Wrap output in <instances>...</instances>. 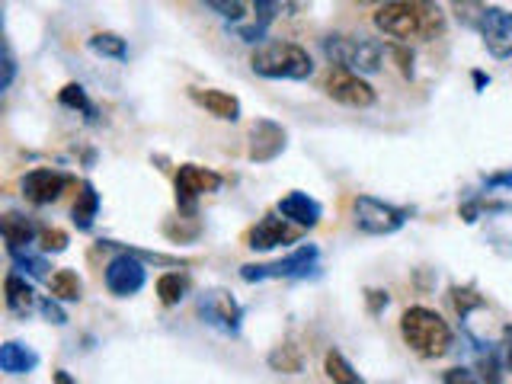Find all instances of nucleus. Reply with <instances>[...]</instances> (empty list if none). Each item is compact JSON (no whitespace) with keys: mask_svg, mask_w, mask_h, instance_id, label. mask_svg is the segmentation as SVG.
Returning <instances> with one entry per match:
<instances>
[{"mask_svg":"<svg viewBox=\"0 0 512 384\" xmlns=\"http://www.w3.org/2000/svg\"><path fill=\"white\" fill-rule=\"evenodd\" d=\"M442 384H480V381L474 378V372H468V368H448Z\"/></svg>","mask_w":512,"mask_h":384,"instance_id":"72a5a7b5","label":"nucleus"},{"mask_svg":"<svg viewBox=\"0 0 512 384\" xmlns=\"http://www.w3.org/2000/svg\"><path fill=\"white\" fill-rule=\"evenodd\" d=\"M0 234H4V244H7V253H20V250H29V244L36 240L42 231L36 228V221L26 218V215H16V212H7L0 218Z\"/></svg>","mask_w":512,"mask_h":384,"instance_id":"f3484780","label":"nucleus"},{"mask_svg":"<svg viewBox=\"0 0 512 384\" xmlns=\"http://www.w3.org/2000/svg\"><path fill=\"white\" fill-rule=\"evenodd\" d=\"M324 93L330 96V100L352 106V109H368V106H375V100H378V93H375L372 84H368V80H362L359 74H352V71H343V68H330L327 71Z\"/></svg>","mask_w":512,"mask_h":384,"instance_id":"9b49d317","label":"nucleus"},{"mask_svg":"<svg viewBox=\"0 0 512 384\" xmlns=\"http://www.w3.org/2000/svg\"><path fill=\"white\" fill-rule=\"evenodd\" d=\"M13 256V266L20 276H29V279H48V263L45 256H36L29 250H20V253H10Z\"/></svg>","mask_w":512,"mask_h":384,"instance_id":"cd10ccee","label":"nucleus"},{"mask_svg":"<svg viewBox=\"0 0 512 384\" xmlns=\"http://www.w3.org/2000/svg\"><path fill=\"white\" fill-rule=\"evenodd\" d=\"M13 77H16V58L10 52V42L4 39V77H0V90H7L13 84Z\"/></svg>","mask_w":512,"mask_h":384,"instance_id":"473e14b6","label":"nucleus"},{"mask_svg":"<svg viewBox=\"0 0 512 384\" xmlns=\"http://www.w3.org/2000/svg\"><path fill=\"white\" fill-rule=\"evenodd\" d=\"M221 173H215L212 167H199V164H183L176 170V208L186 218H196L199 212V199L212 196V192L221 189Z\"/></svg>","mask_w":512,"mask_h":384,"instance_id":"6e6552de","label":"nucleus"},{"mask_svg":"<svg viewBox=\"0 0 512 384\" xmlns=\"http://www.w3.org/2000/svg\"><path fill=\"white\" fill-rule=\"evenodd\" d=\"M20 186H23V196L32 205H52V202L61 199V192L71 186V176L58 173V170H48V167H39V170H29Z\"/></svg>","mask_w":512,"mask_h":384,"instance_id":"ddd939ff","label":"nucleus"},{"mask_svg":"<svg viewBox=\"0 0 512 384\" xmlns=\"http://www.w3.org/2000/svg\"><path fill=\"white\" fill-rule=\"evenodd\" d=\"M391 55L397 58V64H400V71H404L407 77H413V55L407 52V48H400V45H394V48H391Z\"/></svg>","mask_w":512,"mask_h":384,"instance_id":"e433bc0d","label":"nucleus"},{"mask_svg":"<svg viewBox=\"0 0 512 384\" xmlns=\"http://www.w3.org/2000/svg\"><path fill=\"white\" fill-rule=\"evenodd\" d=\"M279 215L298 224V228H317L320 218H324V205L311 199L308 192H288L285 199H279Z\"/></svg>","mask_w":512,"mask_h":384,"instance_id":"2eb2a0df","label":"nucleus"},{"mask_svg":"<svg viewBox=\"0 0 512 384\" xmlns=\"http://www.w3.org/2000/svg\"><path fill=\"white\" fill-rule=\"evenodd\" d=\"M324 55L330 68H343L352 74H375L384 64V48L365 36H327Z\"/></svg>","mask_w":512,"mask_h":384,"instance_id":"20e7f679","label":"nucleus"},{"mask_svg":"<svg viewBox=\"0 0 512 384\" xmlns=\"http://www.w3.org/2000/svg\"><path fill=\"white\" fill-rule=\"evenodd\" d=\"M58 103H61V106H68V109L84 112L87 122H93V119H96V109H93V103H90L87 90L80 87V84H68V87H61V93H58Z\"/></svg>","mask_w":512,"mask_h":384,"instance_id":"bb28decb","label":"nucleus"},{"mask_svg":"<svg viewBox=\"0 0 512 384\" xmlns=\"http://www.w3.org/2000/svg\"><path fill=\"white\" fill-rule=\"evenodd\" d=\"M288 144V135L279 122L272 119H256L250 125V144H247V157L253 164H269V160H276Z\"/></svg>","mask_w":512,"mask_h":384,"instance_id":"f8f14e48","label":"nucleus"},{"mask_svg":"<svg viewBox=\"0 0 512 384\" xmlns=\"http://www.w3.org/2000/svg\"><path fill=\"white\" fill-rule=\"evenodd\" d=\"M487 189H512V170H500V173H490L484 180Z\"/></svg>","mask_w":512,"mask_h":384,"instance_id":"c9c22d12","label":"nucleus"},{"mask_svg":"<svg viewBox=\"0 0 512 384\" xmlns=\"http://www.w3.org/2000/svg\"><path fill=\"white\" fill-rule=\"evenodd\" d=\"M103 282L109 288V295L116 298H132L138 295L144 282H148V266H144L132 250H122L116 253L112 260L106 263V272H103Z\"/></svg>","mask_w":512,"mask_h":384,"instance_id":"9d476101","label":"nucleus"},{"mask_svg":"<svg viewBox=\"0 0 512 384\" xmlns=\"http://www.w3.org/2000/svg\"><path fill=\"white\" fill-rule=\"evenodd\" d=\"M365 301H368V311L378 314V311L388 308L391 295H388V292H378V288H368V292H365Z\"/></svg>","mask_w":512,"mask_h":384,"instance_id":"f704fd0d","label":"nucleus"},{"mask_svg":"<svg viewBox=\"0 0 512 384\" xmlns=\"http://www.w3.org/2000/svg\"><path fill=\"white\" fill-rule=\"evenodd\" d=\"M36 365H39V352L29 349L26 343L7 340L0 346V368H4L7 375H29V372H36Z\"/></svg>","mask_w":512,"mask_h":384,"instance_id":"a211bd4d","label":"nucleus"},{"mask_svg":"<svg viewBox=\"0 0 512 384\" xmlns=\"http://www.w3.org/2000/svg\"><path fill=\"white\" fill-rule=\"evenodd\" d=\"M71 215H74V228L77 231H93L96 215H100V192H96V186L90 180L80 183V192H77V202L71 208Z\"/></svg>","mask_w":512,"mask_h":384,"instance_id":"6ab92c4d","label":"nucleus"},{"mask_svg":"<svg viewBox=\"0 0 512 384\" xmlns=\"http://www.w3.org/2000/svg\"><path fill=\"white\" fill-rule=\"evenodd\" d=\"M4 292H7V311L16 314V317H26L32 308H36V292H32V285L26 282V276L20 272H10L4 279Z\"/></svg>","mask_w":512,"mask_h":384,"instance_id":"aec40b11","label":"nucleus"},{"mask_svg":"<svg viewBox=\"0 0 512 384\" xmlns=\"http://www.w3.org/2000/svg\"><path fill=\"white\" fill-rule=\"evenodd\" d=\"M452 301H455V311L461 314V317H468L474 308H480V304H484V298H480L474 288L468 285V288H452Z\"/></svg>","mask_w":512,"mask_h":384,"instance_id":"c85d7f7f","label":"nucleus"},{"mask_svg":"<svg viewBox=\"0 0 512 384\" xmlns=\"http://www.w3.org/2000/svg\"><path fill=\"white\" fill-rule=\"evenodd\" d=\"M48 292L55 301H80L84 298V279L77 276L74 269H58L52 279H48Z\"/></svg>","mask_w":512,"mask_h":384,"instance_id":"412c9836","label":"nucleus"},{"mask_svg":"<svg viewBox=\"0 0 512 384\" xmlns=\"http://www.w3.org/2000/svg\"><path fill=\"white\" fill-rule=\"evenodd\" d=\"M320 250L314 244H298L285 260L276 263H247L240 266V279L244 282H266V279H308V272L317 269Z\"/></svg>","mask_w":512,"mask_h":384,"instance_id":"39448f33","label":"nucleus"},{"mask_svg":"<svg viewBox=\"0 0 512 384\" xmlns=\"http://www.w3.org/2000/svg\"><path fill=\"white\" fill-rule=\"evenodd\" d=\"M288 244H298V231L288 224L282 215H266L256 221V228H250L247 234V247L250 250H276V247H288Z\"/></svg>","mask_w":512,"mask_h":384,"instance_id":"4468645a","label":"nucleus"},{"mask_svg":"<svg viewBox=\"0 0 512 384\" xmlns=\"http://www.w3.org/2000/svg\"><path fill=\"white\" fill-rule=\"evenodd\" d=\"M192 103L202 106L208 116H215L221 122H237L240 119V100L234 93H224V90H212V87H192L189 90Z\"/></svg>","mask_w":512,"mask_h":384,"instance_id":"dca6fc26","label":"nucleus"},{"mask_svg":"<svg viewBox=\"0 0 512 384\" xmlns=\"http://www.w3.org/2000/svg\"><path fill=\"white\" fill-rule=\"evenodd\" d=\"M352 212H356V228L362 234H372V237H388L394 231H400L407 224L410 212L400 205H391L384 199L375 196H359L352 202Z\"/></svg>","mask_w":512,"mask_h":384,"instance_id":"423d86ee","label":"nucleus"},{"mask_svg":"<svg viewBox=\"0 0 512 384\" xmlns=\"http://www.w3.org/2000/svg\"><path fill=\"white\" fill-rule=\"evenodd\" d=\"M189 292V279L183 272H164V276L157 279V298L164 308H176Z\"/></svg>","mask_w":512,"mask_h":384,"instance_id":"5701e85b","label":"nucleus"},{"mask_svg":"<svg viewBox=\"0 0 512 384\" xmlns=\"http://www.w3.org/2000/svg\"><path fill=\"white\" fill-rule=\"evenodd\" d=\"M269 368H272V372H282V375H301L304 352L295 343H279L276 349L269 352Z\"/></svg>","mask_w":512,"mask_h":384,"instance_id":"4be33fe9","label":"nucleus"},{"mask_svg":"<svg viewBox=\"0 0 512 384\" xmlns=\"http://www.w3.org/2000/svg\"><path fill=\"white\" fill-rule=\"evenodd\" d=\"M39 311H42V317L48 320V324H55V327H64V324H68V314H64L61 301H55L52 295L39 301Z\"/></svg>","mask_w":512,"mask_h":384,"instance_id":"7c9ffc66","label":"nucleus"},{"mask_svg":"<svg viewBox=\"0 0 512 384\" xmlns=\"http://www.w3.org/2000/svg\"><path fill=\"white\" fill-rule=\"evenodd\" d=\"M250 68L256 77L266 80H308L314 74V61L308 55V48H301L298 42L269 39L256 45Z\"/></svg>","mask_w":512,"mask_h":384,"instance_id":"f03ea898","label":"nucleus"},{"mask_svg":"<svg viewBox=\"0 0 512 384\" xmlns=\"http://www.w3.org/2000/svg\"><path fill=\"white\" fill-rule=\"evenodd\" d=\"M87 48L93 55L112 58V61H125L128 58V45H125L122 36H116V32H96V36L87 39Z\"/></svg>","mask_w":512,"mask_h":384,"instance_id":"393cba45","label":"nucleus"},{"mask_svg":"<svg viewBox=\"0 0 512 384\" xmlns=\"http://www.w3.org/2000/svg\"><path fill=\"white\" fill-rule=\"evenodd\" d=\"M39 247H42V253H61V250H68V234H64L61 228H42Z\"/></svg>","mask_w":512,"mask_h":384,"instance_id":"c756f323","label":"nucleus"},{"mask_svg":"<svg viewBox=\"0 0 512 384\" xmlns=\"http://www.w3.org/2000/svg\"><path fill=\"white\" fill-rule=\"evenodd\" d=\"M477 368H480V378H484V384H503L500 352L490 349L487 343H477Z\"/></svg>","mask_w":512,"mask_h":384,"instance_id":"a878e982","label":"nucleus"},{"mask_svg":"<svg viewBox=\"0 0 512 384\" xmlns=\"http://www.w3.org/2000/svg\"><path fill=\"white\" fill-rule=\"evenodd\" d=\"M400 336L423 359H442L452 349V327L432 308H423V304L400 314Z\"/></svg>","mask_w":512,"mask_h":384,"instance_id":"7ed1b4c3","label":"nucleus"},{"mask_svg":"<svg viewBox=\"0 0 512 384\" xmlns=\"http://www.w3.org/2000/svg\"><path fill=\"white\" fill-rule=\"evenodd\" d=\"M196 311L202 317V324L215 327L224 336H237L240 333V320H244V308L237 304V298L224 288H208L199 295Z\"/></svg>","mask_w":512,"mask_h":384,"instance_id":"1a4fd4ad","label":"nucleus"},{"mask_svg":"<svg viewBox=\"0 0 512 384\" xmlns=\"http://www.w3.org/2000/svg\"><path fill=\"white\" fill-rule=\"evenodd\" d=\"M324 372H327V378L333 384H365L362 375L349 365V359L343 356L340 349H330L327 356H324Z\"/></svg>","mask_w":512,"mask_h":384,"instance_id":"b1692460","label":"nucleus"},{"mask_svg":"<svg viewBox=\"0 0 512 384\" xmlns=\"http://www.w3.org/2000/svg\"><path fill=\"white\" fill-rule=\"evenodd\" d=\"M55 381H58V384H77L68 372H64V368H58V372H55Z\"/></svg>","mask_w":512,"mask_h":384,"instance_id":"58836bf2","label":"nucleus"},{"mask_svg":"<svg viewBox=\"0 0 512 384\" xmlns=\"http://www.w3.org/2000/svg\"><path fill=\"white\" fill-rule=\"evenodd\" d=\"M503 359H506V368L512 372V324L503 330Z\"/></svg>","mask_w":512,"mask_h":384,"instance_id":"4c0bfd02","label":"nucleus"},{"mask_svg":"<svg viewBox=\"0 0 512 384\" xmlns=\"http://www.w3.org/2000/svg\"><path fill=\"white\" fill-rule=\"evenodd\" d=\"M375 29L391 36L397 42H410V39H436L445 16L439 7L432 4H407V0H394V4H384L375 10Z\"/></svg>","mask_w":512,"mask_h":384,"instance_id":"f257e3e1","label":"nucleus"},{"mask_svg":"<svg viewBox=\"0 0 512 384\" xmlns=\"http://www.w3.org/2000/svg\"><path fill=\"white\" fill-rule=\"evenodd\" d=\"M471 7L474 13L464 16V20L480 32L487 52L493 58H512V13L500 7H484V4H471Z\"/></svg>","mask_w":512,"mask_h":384,"instance_id":"0eeeda50","label":"nucleus"},{"mask_svg":"<svg viewBox=\"0 0 512 384\" xmlns=\"http://www.w3.org/2000/svg\"><path fill=\"white\" fill-rule=\"evenodd\" d=\"M208 10H215L218 16H224V20H244V4H237V0H231V4H228V0H208V4H205Z\"/></svg>","mask_w":512,"mask_h":384,"instance_id":"2f4dec72","label":"nucleus"}]
</instances>
